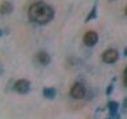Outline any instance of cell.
I'll return each mask as SVG.
<instances>
[{"mask_svg":"<svg viewBox=\"0 0 127 119\" xmlns=\"http://www.w3.org/2000/svg\"><path fill=\"white\" fill-rule=\"evenodd\" d=\"M29 18L32 22L39 25H45L50 22L54 18V10L53 7L44 2H37L30 6Z\"/></svg>","mask_w":127,"mask_h":119,"instance_id":"obj_1","label":"cell"},{"mask_svg":"<svg viewBox=\"0 0 127 119\" xmlns=\"http://www.w3.org/2000/svg\"><path fill=\"white\" fill-rule=\"evenodd\" d=\"M70 95L74 99L80 100L85 97L86 95V88L81 83L76 82L71 87L70 90Z\"/></svg>","mask_w":127,"mask_h":119,"instance_id":"obj_2","label":"cell"},{"mask_svg":"<svg viewBox=\"0 0 127 119\" xmlns=\"http://www.w3.org/2000/svg\"><path fill=\"white\" fill-rule=\"evenodd\" d=\"M119 57L118 52L116 49H110L106 50L102 55V59L104 63H114L116 62Z\"/></svg>","mask_w":127,"mask_h":119,"instance_id":"obj_3","label":"cell"},{"mask_svg":"<svg viewBox=\"0 0 127 119\" xmlns=\"http://www.w3.org/2000/svg\"><path fill=\"white\" fill-rule=\"evenodd\" d=\"M31 83L29 80L25 79H19L14 83V88L18 93L22 94H26L30 90Z\"/></svg>","mask_w":127,"mask_h":119,"instance_id":"obj_4","label":"cell"},{"mask_svg":"<svg viewBox=\"0 0 127 119\" xmlns=\"http://www.w3.org/2000/svg\"><path fill=\"white\" fill-rule=\"evenodd\" d=\"M83 41L87 47H93L98 41V35L95 31H88L83 36Z\"/></svg>","mask_w":127,"mask_h":119,"instance_id":"obj_5","label":"cell"},{"mask_svg":"<svg viewBox=\"0 0 127 119\" xmlns=\"http://www.w3.org/2000/svg\"><path fill=\"white\" fill-rule=\"evenodd\" d=\"M37 59L39 63H41L43 66H47L49 65L51 62V57L49 55V53H47L46 52L41 51L37 55Z\"/></svg>","mask_w":127,"mask_h":119,"instance_id":"obj_6","label":"cell"},{"mask_svg":"<svg viewBox=\"0 0 127 119\" xmlns=\"http://www.w3.org/2000/svg\"><path fill=\"white\" fill-rule=\"evenodd\" d=\"M14 10L13 4L10 2H4L0 6V14L2 15H8L10 14Z\"/></svg>","mask_w":127,"mask_h":119,"instance_id":"obj_7","label":"cell"},{"mask_svg":"<svg viewBox=\"0 0 127 119\" xmlns=\"http://www.w3.org/2000/svg\"><path fill=\"white\" fill-rule=\"evenodd\" d=\"M43 95L48 99H54L57 96V90L54 87H45L43 89Z\"/></svg>","mask_w":127,"mask_h":119,"instance_id":"obj_8","label":"cell"},{"mask_svg":"<svg viewBox=\"0 0 127 119\" xmlns=\"http://www.w3.org/2000/svg\"><path fill=\"white\" fill-rule=\"evenodd\" d=\"M107 107H108V109H109L110 114L111 115V117H112L114 114H116L118 113V110L119 108V103L115 101H110L108 102V104H107Z\"/></svg>","mask_w":127,"mask_h":119,"instance_id":"obj_9","label":"cell"},{"mask_svg":"<svg viewBox=\"0 0 127 119\" xmlns=\"http://www.w3.org/2000/svg\"><path fill=\"white\" fill-rule=\"evenodd\" d=\"M96 17H97V9H96V6L95 5L92 9H91V10L90 11L88 15H87V17L85 20V22H88L91 20L96 18Z\"/></svg>","mask_w":127,"mask_h":119,"instance_id":"obj_10","label":"cell"},{"mask_svg":"<svg viewBox=\"0 0 127 119\" xmlns=\"http://www.w3.org/2000/svg\"><path fill=\"white\" fill-rule=\"evenodd\" d=\"M114 87L113 83H110V85L107 86L106 89V95H110L111 94H112L113 90H114Z\"/></svg>","mask_w":127,"mask_h":119,"instance_id":"obj_11","label":"cell"},{"mask_svg":"<svg viewBox=\"0 0 127 119\" xmlns=\"http://www.w3.org/2000/svg\"><path fill=\"white\" fill-rule=\"evenodd\" d=\"M111 119H121V116L118 113H117L116 114H114V116L111 117Z\"/></svg>","mask_w":127,"mask_h":119,"instance_id":"obj_12","label":"cell"},{"mask_svg":"<svg viewBox=\"0 0 127 119\" xmlns=\"http://www.w3.org/2000/svg\"><path fill=\"white\" fill-rule=\"evenodd\" d=\"M124 85L126 87H127V75H124Z\"/></svg>","mask_w":127,"mask_h":119,"instance_id":"obj_13","label":"cell"},{"mask_svg":"<svg viewBox=\"0 0 127 119\" xmlns=\"http://www.w3.org/2000/svg\"><path fill=\"white\" fill-rule=\"evenodd\" d=\"M123 106H124V108L126 109L127 108V98H125L124 102H123Z\"/></svg>","mask_w":127,"mask_h":119,"instance_id":"obj_14","label":"cell"},{"mask_svg":"<svg viewBox=\"0 0 127 119\" xmlns=\"http://www.w3.org/2000/svg\"><path fill=\"white\" fill-rule=\"evenodd\" d=\"M123 53H124V56L125 57H127V47H126L124 49V51H123Z\"/></svg>","mask_w":127,"mask_h":119,"instance_id":"obj_15","label":"cell"},{"mask_svg":"<svg viewBox=\"0 0 127 119\" xmlns=\"http://www.w3.org/2000/svg\"><path fill=\"white\" fill-rule=\"evenodd\" d=\"M124 75H127V66L126 67V68L124 70Z\"/></svg>","mask_w":127,"mask_h":119,"instance_id":"obj_16","label":"cell"},{"mask_svg":"<svg viewBox=\"0 0 127 119\" xmlns=\"http://www.w3.org/2000/svg\"><path fill=\"white\" fill-rule=\"evenodd\" d=\"M125 13H126V15L127 16V6H126V10H125Z\"/></svg>","mask_w":127,"mask_h":119,"instance_id":"obj_17","label":"cell"},{"mask_svg":"<svg viewBox=\"0 0 127 119\" xmlns=\"http://www.w3.org/2000/svg\"><path fill=\"white\" fill-rule=\"evenodd\" d=\"M2 36V30H0V37Z\"/></svg>","mask_w":127,"mask_h":119,"instance_id":"obj_18","label":"cell"},{"mask_svg":"<svg viewBox=\"0 0 127 119\" xmlns=\"http://www.w3.org/2000/svg\"><path fill=\"white\" fill-rule=\"evenodd\" d=\"M106 119H111V118H106Z\"/></svg>","mask_w":127,"mask_h":119,"instance_id":"obj_19","label":"cell"},{"mask_svg":"<svg viewBox=\"0 0 127 119\" xmlns=\"http://www.w3.org/2000/svg\"><path fill=\"white\" fill-rule=\"evenodd\" d=\"M111 1H114V0H111Z\"/></svg>","mask_w":127,"mask_h":119,"instance_id":"obj_20","label":"cell"}]
</instances>
